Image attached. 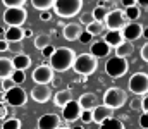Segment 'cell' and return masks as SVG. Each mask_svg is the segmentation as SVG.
I'll use <instances>...</instances> for the list:
<instances>
[{
    "mask_svg": "<svg viewBox=\"0 0 148 129\" xmlns=\"http://www.w3.org/2000/svg\"><path fill=\"white\" fill-rule=\"evenodd\" d=\"M50 60V67L53 69V72H66L69 69H73V64L76 60V52L69 46H60V48H55L53 55L48 59Z\"/></svg>",
    "mask_w": 148,
    "mask_h": 129,
    "instance_id": "cell-1",
    "label": "cell"
},
{
    "mask_svg": "<svg viewBox=\"0 0 148 129\" xmlns=\"http://www.w3.org/2000/svg\"><path fill=\"white\" fill-rule=\"evenodd\" d=\"M98 67V59H95L91 53H81V55H76V60L73 64V69L76 74L79 76H91Z\"/></svg>",
    "mask_w": 148,
    "mask_h": 129,
    "instance_id": "cell-2",
    "label": "cell"
},
{
    "mask_svg": "<svg viewBox=\"0 0 148 129\" xmlns=\"http://www.w3.org/2000/svg\"><path fill=\"white\" fill-rule=\"evenodd\" d=\"M127 102V93L122 88L110 86L105 93H103V105H107L112 110H117L121 107H124V103Z\"/></svg>",
    "mask_w": 148,
    "mask_h": 129,
    "instance_id": "cell-3",
    "label": "cell"
},
{
    "mask_svg": "<svg viewBox=\"0 0 148 129\" xmlns=\"http://www.w3.org/2000/svg\"><path fill=\"white\" fill-rule=\"evenodd\" d=\"M83 9V0H55L53 10L59 17H74Z\"/></svg>",
    "mask_w": 148,
    "mask_h": 129,
    "instance_id": "cell-4",
    "label": "cell"
},
{
    "mask_svg": "<svg viewBox=\"0 0 148 129\" xmlns=\"http://www.w3.org/2000/svg\"><path fill=\"white\" fill-rule=\"evenodd\" d=\"M3 23L7 24V28H21L26 19H28V10L24 7H14V9H5L3 16H2Z\"/></svg>",
    "mask_w": 148,
    "mask_h": 129,
    "instance_id": "cell-5",
    "label": "cell"
},
{
    "mask_svg": "<svg viewBox=\"0 0 148 129\" xmlns=\"http://www.w3.org/2000/svg\"><path fill=\"white\" fill-rule=\"evenodd\" d=\"M129 69V62L127 59H122V57H112L107 60L105 64V72L110 76V78H122Z\"/></svg>",
    "mask_w": 148,
    "mask_h": 129,
    "instance_id": "cell-6",
    "label": "cell"
},
{
    "mask_svg": "<svg viewBox=\"0 0 148 129\" xmlns=\"http://www.w3.org/2000/svg\"><path fill=\"white\" fill-rule=\"evenodd\" d=\"M127 89L133 95H147L148 93V74L147 72H134L129 81H127Z\"/></svg>",
    "mask_w": 148,
    "mask_h": 129,
    "instance_id": "cell-7",
    "label": "cell"
},
{
    "mask_svg": "<svg viewBox=\"0 0 148 129\" xmlns=\"http://www.w3.org/2000/svg\"><path fill=\"white\" fill-rule=\"evenodd\" d=\"M105 28L107 29H114V31H122L124 26L127 24V19H126V14L122 9H112L109 10L105 21H103Z\"/></svg>",
    "mask_w": 148,
    "mask_h": 129,
    "instance_id": "cell-8",
    "label": "cell"
},
{
    "mask_svg": "<svg viewBox=\"0 0 148 129\" xmlns=\"http://www.w3.org/2000/svg\"><path fill=\"white\" fill-rule=\"evenodd\" d=\"M28 102V93L23 89V86H14L5 93V105L10 107H23Z\"/></svg>",
    "mask_w": 148,
    "mask_h": 129,
    "instance_id": "cell-9",
    "label": "cell"
},
{
    "mask_svg": "<svg viewBox=\"0 0 148 129\" xmlns=\"http://www.w3.org/2000/svg\"><path fill=\"white\" fill-rule=\"evenodd\" d=\"M31 78H33L35 85H50L53 81V69L48 64H41L33 71Z\"/></svg>",
    "mask_w": 148,
    "mask_h": 129,
    "instance_id": "cell-10",
    "label": "cell"
},
{
    "mask_svg": "<svg viewBox=\"0 0 148 129\" xmlns=\"http://www.w3.org/2000/svg\"><path fill=\"white\" fill-rule=\"evenodd\" d=\"M29 95L36 103H47L52 98V89L48 85H35L31 88Z\"/></svg>",
    "mask_w": 148,
    "mask_h": 129,
    "instance_id": "cell-11",
    "label": "cell"
},
{
    "mask_svg": "<svg viewBox=\"0 0 148 129\" xmlns=\"http://www.w3.org/2000/svg\"><path fill=\"white\" fill-rule=\"evenodd\" d=\"M81 112H83V109L79 107L77 100H71V102L62 109V117H64V121H67V122H76V121L81 117Z\"/></svg>",
    "mask_w": 148,
    "mask_h": 129,
    "instance_id": "cell-12",
    "label": "cell"
},
{
    "mask_svg": "<svg viewBox=\"0 0 148 129\" xmlns=\"http://www.w3.org/2000/svg\"><path fill=\"white\" fill-rule=\"evenodd\" d=\"M122 36H124L126 42L133 43L134 40H138V38L143 36V26L140 23H127L124 26V29H122Z\"/></svg>",
    "mask_w": 148,
    "mask_h": 129,
    "instance_id": "cell-13",
    "label": "cell"
},
{
    "mask_svg": "<svg viewBox=\"0 0 148 129\" xmlns=\"http://www.w3.org/2000/svg\"><path fill=\"white\" fill-rule=\"evenodd\" d=\"M60 115L57 114H45L38 119V129H59L60 128Z\"/></svg>",
    "mask_w": 148,
    "mask_h": 129,
    "instance_id": "cell-14",
    "label": "cell"
},
{
    "mask_svg": "<svg viewBox=\"0 0 148 129\" xmlns=\"http://www.w3.org/2000/svg\"><path fill=\"white\" fill-rule=\"evenodd\" d=\"M81 33H83V26L77 24V23H69V24H66V26L62 28V36H64L67 42H76V40H79Z\"/></svg>",
    "mask_w": 148,
    "mask_h": 129,
    "instance_id": "cell-15",
    "label": "cell"
},
{
    "mask_svg": "<svg viewBox=\"0 0 148 129\" xmlns=\"http://www.w3.org/2000/svg\"><path fill=\"white\" fill-rule=\"evenodd\" d=\"M112 109H109L107 105H97L93 110H91V115H93V122L95 124H102L103 121H107V119H110L112 117Z\"/></svg>",
    "mask_w": 148,
    "mask_h": 129,
    "instance_id": "cell-16",
    "label": "cell"
},
{
    "mask_svg": "<svg viewBox=\"0 0 148 129\" xmlns=\"http://www.w3.org/2000/svg\"><path fill=\"white\" fill-rule=\"evenodd\" d=\"M77 103H79V107H81L83 110H93V109L98 105V98H97L95 93H83V95L79 96Z\"/></svg>",
    "mask_w": 148,
    "mask_h": 129,
    "instance_id": "cell-17",
    "label": "cell"
},
{
    "mask_svg": "<svg viewBox=\"0 0 148 129\" xmlns=\"http://www.w3.org/2000/svg\"><path fill=\"white\" fill-rule=\"evenodd\" d=\"M90 53L95 57V59H100V57H107L110 53V46L103 40H98V42L91 43V48H90Z\"/></svg>",
    "mask_w": 148,
    "mask_h": 129,
    "instance_id": "cell-18",
    "label": "cell"
},
{
    "mask_svg": "<svg viewBox=\"0 0 148 129\" xmlns=\"http://www.w3.org/2000/svg\"><path fill=\"white\" fill-rule=\"evenodd\" d=\"M12 66H14L16 71H26V69L31 66V57L26 55V53L14 55V59H12Z\"/></svg>",
    "mask_w": 148,
    "mask_h": 129,
    "instance_id": "cell-19",
    "label": "cell"
},
{
    "mask_svg": "<svg viewBox=\"0 0 148 129\" xmlns=\"http://www.w3.org/2000/svg\"><path fill=\"white\" fill-rule=\"evenodd\" d=\"M71 100H73L71 89H59V91L55 93V96H53V103H55L57 107H60V109H64Z\"/></svg>",
    "mask_w": 148,
    "mask_h": 129,
    "instance_id": "cell-20",
    "label": "cell"
},
{
    "mask_svg": "<svg viewBox=\"0 0 148 129\" xmlns=\"http://www.w3.org/2000/svg\"><path fill=\"white\" fill-rule=\"evenodd\" d=\"M14 66H12V59L7 57H0V79H9L14 72Z\"/></svg>",
    "mask_w": 148,
    "mask_h": 129,
    "instance_id": "cell-21",
    "label": "cell"
},
{
    "mask_svg": "<svg viewBox=\"0 0 148 129\" xmlns=\"http://www.w3.org/2000/svg\"><path fill=\"white\" fill-rule=\"evenodd\" d=\"M103 42L107 43L109 46H119L121 43L124 42V36H122V31H114V29H109L107 33H105V38H103Z\"/></svg>",
    "mask_w": 148,
    "mask_h": 129,
    "instance_id": "cell-22",
    "label": "cell"
},
{
    "mask_svg": "<svg viewBox=\"0 0 148 129\" xmlns=\"http://www.w3.org/2000/svg\"><path fill=\"white\" fill-rule=\"evenodd\" d=\"M5 40L9 43H16V42H23L24 40V33L23 28H5Z\"/></svg>",
    "mask_w": 148,
    "mask_h": 129,
    "instance_id": "cell-23",
    "label": "cell"
},
{
    "mask_svg": "<svg viewBox=\"0 0 148 129\" xmlns=\"http://www.w3.org/2000/svg\"><path fill=\"white\" fill-rule=\"evenodd\" d=\"M133 52H134L133 43H131V42H126V40L121 43L119 46H115V55H117V57H122V59H127Z\"/></svg>",
    "mask_w": 148,
    "mask_h": 129,
    "instance_id": "cell-24",
    "label": "cell"
},
{
    "mask_svg": "<svg viewBox=\"0 0 148 129\" xmlns=\"http://www.w3.org/2000/svg\"><path fill=\"white\" fill-rule=\"evenodd\" d=\"M33 45H35V48L38 50H43L45 46H48V45H52V38H50V35H36V36H33Z\"/></svg>",
    "mask_w": 148,
    "mask_h": 129,
    "instance_id": "cell-25",
    "label": "cell"
},
{
    "mask_svg": "<svg viewBox=\"0 0 148 129\" xmlns=\"http://www.w3.org/2000/svg\"><path fill=\"white\" fill-rule=\"evenodd\" d=\"M124 14H126L127 23H136V21L140 19V16H141V10H140V7H138V5H134V7L124 9Z\"/></svg>",
    "mask_w": 148,
    "mask_h": 129,
    "instance_id": "cell-26",
    "label": "cell"
},
{
    "mask_svg": "<svg viewBox=\"0 0 148 129\" xmlns=\"http://www.w3.org/2000/svg\"><path fill=\"white\" fill-rule=\"evenodd\" d=\"M86 31H88L91 36H100V35H103V31H105V24L93 21L90 26H86Z\"/></svg>",
    "mask_w": 148,
    "mask_h": 129,
    "instance_id": "cell-27",
    "label": "cell"
},
{
    "mask_svg": "<svg viewBox=\"0 0 148 129\" xmlns=\"http://www.w3.org/2000/svg\"><path fill=\"white\" fill-rule=\"evenodd\" d=\"M31 2V5L40 10V12H43V10H50L52 7H53V3H55V0H29Z\"/></svg>",
    "mask_w": 148,
    "mask_h": 129,
    "instance_id": "cell-28",
    "label": "cell"
},
{
    "mask_svg": "<svg viewBox=\"0 0 148 129\" xmlns=\"http://www.w3.org/2000/svg\"><path fill=\"white\" fill-rule=\"evenodd\" d=\"M100 129H124V124H122V121L110 117V119H107L100 124Z\"/></svg>",
    "mask_w": 148,
    "mask_h": 129,
    "instance_id": "cell-29",
    "label": "cell"
},
{
    "mask_svg": "<svg viewBox=\"0 0 148 129\" xmlns=\"http://www.w3.org/2000/svg\"><path fill=\"white\" fill-rule=\"evenodd\" d=\"M91 14H93V19H95L97 23H103L105 17H107V14H109V10H107L103 5H97V7L91 10Z\"/></svg>",
    "mask_w": 148,
    "mask_h": 129,
    "instance_id": "cell-30",
    "label": "cell"
},
{
    "mask_svg": "<svg viewBox=\"0 0 148 129\" xmlns=\"http://www.w3.org/2000/svg\"><path fill=\"white\" fill-rule=\"evenodd\" d=\"M2 129H21V121L17 117H7L2 124Z\"/></svg>",
    "mask_w": 148,
    "mask_h": 129,
    "instance_id": "cell-31",
    "label": "cell"
},
{
    "mask_svg": "<svg viewBox=\"0 0 148 129\" xmlns=\"http://www.w3.org/2000/svg\"><path fill=\"white\" fill-rule=\"evenodd\" d=\"M10 79L16 83V86H21L26 81V74H24V71H14L12 76H10Z\"/></svg>",
    "mask_w": 148,
    "mask_h": 129,
    "instance_id": "cell-32",
    "label": "cell"
},
{
    "mask_svg": "<svg viewBox=\"0 0 148 129\" xmlns=\"http://www.w3.org/2000/svg\"><path fill=\"white\" fill-rule=\"evenodd\" d=\"M28 0H2V3L5 5V9H14V7H24Z\"/></svg>",
    "mask_w": 148,
    "mask_h": 129,
    "instance_id": "cell-33",
    "label": "cell"
},
{
    "mask_svg": "<svg viewBox=\"0 0 148 129\" xmlns=\"http://www.w3.org/2000/svg\"><path fill=\"white\" fill-rule=\"evenodd\" d=\"M93 21H95V19H93V14H91V12H84V14L79 16V24H81V26H90Z\"/></svg>",
    "mask_w": 148,
    "mask_h": 129,
    "instance_id": "cell-34",
    "label": "cell"
},
{
    "mask_svg": "<svg viewBox=\"0 0 148 129\" xmlns=\"http://www.w3.org/2000/svg\"><path fill=\"white\" fill-rule=\"evenodd\" d=\"M79 121H81L83 124H91V122H93L91 110H83V112H81V117H79Z\"/></svg>",
    "mask_w": 148,
    "mask_h": 129,
    "instance_id": "cell-35",
    "label": "cell"
},
{
    "mask_svg": "<svg viewBox=\"0 0 148 129\" xmlns=\"http://www.w3.org/2000/svg\"><path fill=\"white\" fill-rule=\"evenodd\" d=\"M9 52H14L16 55H19V53H23V45H21V42L9 43Z\"/></svg>",
    "mask_w": 148,
    "mask_h": 129,
    "instance_id": "cell-36",
    "label": "cell"
},
{
    "mask_svg": "<svg viewBox=\"0 0 148 129\" xmlns=\"http://www.w3.org/2000/svg\"><path fill=\"white\" fill-rule=\"evenodd\" d=\"M14 86H16V83H14L10 78H9V79H3V81L0 83V88H2V91H5V93H7L9 89H12Z\"/></svg>",
    "mask_w": 148,
    "mask_h": 129,
    "instance_id": "cell-37",
    "label": "cell"
},
{
    "mask_svg": "<svg viewBox=\"0 0 148 129\" xmlns=\"http://www.w3.org/2000/svg\"><path fill=\"white\" fill-rule=\"evenodd\" d=\"M53 52H55V46L48 45V46H45V48L41 50V55H43V59H50V57L53 55Z\"/></svg>",
    "mask_w": 148,
    "mask_h": 129,
    "instance_id": "cell-38",
    "label": "cell"
},
{
    "mask_svg": "<svg viewBox=\"0 0 148 129\" xmlns=\"http://www.w3.org/2000/svg\"><path fill=\"white\" fill-rule=\"evenodd\" d=\"M91 40H93V36H91L88 31H83V33H81V36H79V42L83 43V45H88V43H91Z\"/></svg>",
    "mask_w": 148,
    "mask_h": 129,
    "instance_id": "cell-39",
    "label": "cell"
},
{
    "mask_svg": "<svg viewBox=\"0 0 148 129\" xmlns=\"http://www.w3.org/2000/svg\"><path fill=\"white\" fill-rule=\"evenodd\" d=\"M140 55H141V59H143L145 62H148V42L141 45V48H140Z\"/></svg>",
    "mask_w": 148,
    "mask_h": 129,
    "instance_id": "cell-40",
    "label": "cell"
},
{
    "mask_svg": "<svg viewBox=\"0 0 148 129\" xmlns=\"http://www.w3.org/2000/svg\"><path fill=\"white\" fill-rule=\"evenodd\" d=\"M140 126L143 129H148V112H143L140 115Z\"/></svg>",
    "mask_w": 148,
    "mask_h": 129,
    "instance_id": "cell-41",
    "label": "cell"
},
{
    "mask_svg": "<svg viewBox=\"0 0 148 129\" xmlns=\"http://www.w3.org/2000/svg\"><path fill=\"white\" fill-rule=\"evenodd\" d=\"M40 19H41L43 23L50 21V19H52V12H50V10H43V12H40Z\"/></svg>",
    "mask_w": 148,
    "mask_h": 129,
    "instance_id": "cell-42",
    "label": "cell"
},
{
    "mask_svg": "<svg viewBox=\"0 0 148 129\" xmlns=\"http://www.w3.org/2000/svg\"><path fill=\"white\" fill-rule=\"evenodd\" d=\"M140 105H141V110H143V112H148V93H147V95H143V98H141Z\"/></svg>",
    "mask_w": 148,
    "mask_h": 129,
    "instance_id": "cell-43",
    "label": "cell"
},
{
    "mask_svg": "<svg viewBox=\"0 0 148 129\" xmlns=\"http://www.w3.org/2000/svg\"><path fill=\"white\" fill-rule=\"evenodd\" d=\"M121 3H122L124 9H129V7H134L138 3V0H121Z\"/></svg>",
    "mask_w": 148,
    "mask_h": 129,
    "instance_id": "cell-44",
    "label": "cell"
},
{
    "mask_svg": "<svg viewBox=\"0 0 148 129\" xmlns=\"http://www.w3.org/2000/svg\"><path fill=\"white\" fill-rule=\"evenodd\" d=\"M9 50V42L5 38H0V52H7Z\"/></svg>",
    "mask_w": 148,
    "mask_h": 129,
    "instance_id": "cell-45",
    "label": "cell"
},
{
    "mask_svg": "<svg viewBox=\"0 0 148 129\" xmlns=\"http://www.w3.org/2000/svg\"><path fill=\"white\" fill-rule=\"evenodd\" d=\"M7 117V105L5 103H0V121Z\"/></svg>",
    "mask_w": 148,
    "mask_h": 129,
    "instance_id": "cell-46",
    "label": "cell"
},
{
    "mask_svg": "<svg viewBox=\"0 0 148 129\" xmlns=\"http://www.w3.org/2000/svg\"><path fill=\"white\" fill-rule=\"evenodd\" d=\"M23 33H24V38H31V36H33V29H31V28L23 29Z\"/></svg>",
    "mask_w": 148,
    "mask_h": 129,
    "instance_id": "cell-47",
    "label": "cell"
},
{
    "mask_svg": "<svg viewBox=\"0 0 148 129\" xmlns=\"http://www.w3.org/2000/svg\"><path fill=\"white\" fill-rule=\"evenodd\" d=\"M0 103H5V91L0 89Z\"/></svg>",
    "mask_w": 148,
    "mask_h": 129,
    "instance_id": "cell-48",
    "label": "cell"
},
{
    "mask_svg": "<svg viewBox=\"0 0 148 129\" xmlns=\"http://www.w3.org/2000/svg\"><path fill=\"white\" fill-rule=\"evenodd\" d=\"M138 3H140L141 7H147L148 9V0H138Z\"/></svg>",
    "mask_w": 148,
    "mask_h": 129,
    "instance_id": "cell-49",
    "label": "cell"
},
{
    "mask_svg": "<svg viewBox=\"0 0 148 129\" xmlns=\"http://www.w3.org/2000/svg\"><path fill=\"white\" fill-rule=\"evenodd\" d=\"M71 129H84V126H83V124H74Z\"/></svg>",
    "mask_w": 148,
    "mask_h": 129,
    "instance_id": "cell-50",
    "label": "cell"
},
{
    "mask_svg": "<svg viewBox=\"0 0 148 129\" xmlns=\"http://www.w3.org/2000/svg\"><path fill=\"white\" fill-rule=\"evenodd\" d=\"M138 105H140V103H138V102H131V109H140V107H138Z\"/></svg>",
    "mask_w": 148,
    "mask_h": 129,
    "instance_id": "cell-51",
    "label": "cell"
},
{
    "mask_svg": "<svg viewBox=\"0 0 148 129\" xmlns=\"http://www.w3.org/2000/svg\"><path fill=\"white\" fill-rule=\"evenodd\" d=\"M3 36H5V28L0 26V38H3Z\"/></svg>",
    "mask_w": 148,
    "mask_h": 129,
    "instance_id": "cell-52",
    "label": "cell"
},
{
    "mask_svg": "<svg viewBox=\"0 0 148 129\" xmlns=\"http://www.w3.org/2000/svg\"><path fill=\"white\" fill-rule=\"evenodd\" d=\"M143 36L148 38V26H147V28H143Z\"/></svg>",
    "mask_w": 148,
    "mask_h": 129,
    "instance_id": "cell-53",
    "label": "cell"
},
{
    "mask_svg": "<svg viewBox=\"0 0 148 129\" xmlns=\"http://www.w3.org/2000/svg\"><path fill=\"white\" fill-rule=\"evenodd\" d=\"M117 0H103V3H115Z\"/></svg>",
    "mask_w": 148,
    "mask_h": 129,
    "instance_id": "cell-54",
    "label": "cell"
},
{
    "mask_svg": "<svg viewBox=\"0 0 148 129\" xmlns=\"http://www.w3.org/2000/svg\"><path fill=\"white\" fill-rule=\"evenodd\" d=\"M59 129H71V128H62V126H60V128H59Z\"/></svg>",
    "mask_w": 148,
    "mask_h": 129,
    "instance_id": "cell-55",
    "label": "cell"
},
{
    "mask_svg": "<svg viewBox=\"0 0 148 129\" xmlns=\"http://www.w3.org/2000/svg\"><path fill=\"white\" fill-rule=\"evenodd\" d=\"M0 89H2V88H0Z\"/></svg>",
    "mask_w": 148,
    "mask_h": 129,
    "instance_id": "cell-56",
    "label": "cell"
}]
</instances>
